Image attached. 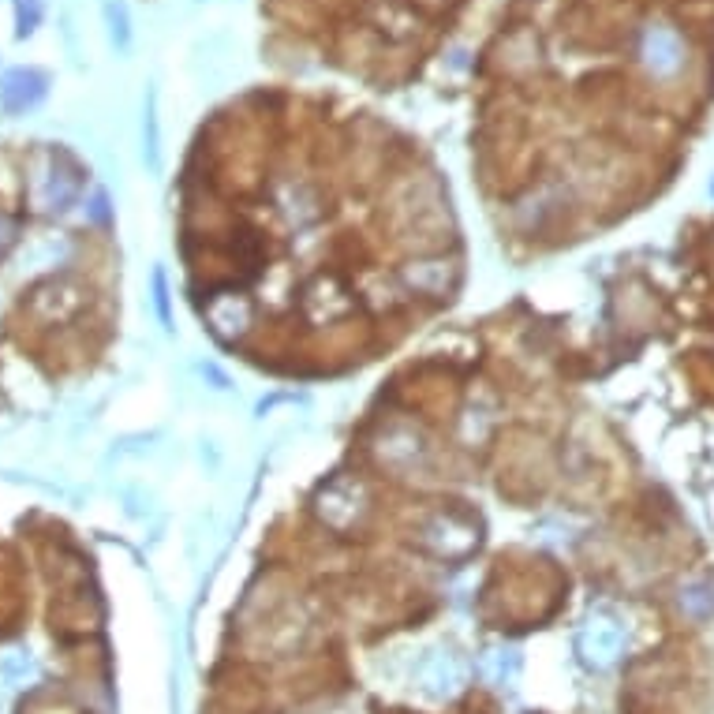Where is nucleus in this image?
<instances>
[{
    "label": "nucleus",
    "instance_id": "f257e3e1",
    "mask_svg": "<svg viewBox=\"0 0 714 714\" xmlns=\"http://www.w3.org/2000/svg\"><path fill=\"white\" fill-rule=\"evenodd\" d=\"M83 180L86 172L83 165L68 154V150H60V146H49L42 154V176L34 180V191H38V199H42L45 210H68L75 199H79V191H83Z\"/></svg>",
    "mask_w": 714,
    "mask_h": 714
},
{
    "label": "nucleus",
    "instance_id": "f03ea898",
    "mask_svg": "<svg viewBox=\"0 0 714 714\" xmlns=\"http://www.w3.org/2000/svg\"><path fill=\"white\" fill-rule=\"evenodd\" d=\"M45 94H49V75L38 68H8L0 75V109L8 116L34 109Z\"/></svg>",
    "mask_w": 714,
    "mask_h": 714
},
{
    "label": "nucleus",
    "instance_id": "7ed1b4c3",
    "mask_svg": "<svg viewBox=\"0 0 714 714\" xmlns=\"http://www.w3.org/2000/svg\"><path fill=\"white\" fill-rule=\"evenodd\" d=\"M647 64L662 75L677 72V64H681V45H677V38L666 34V30H651V34H647Z\"/></svg>",
    "mask_w": 714,
    "mask_h": 714
},
{
    "label": "nucleus",
    "instance_id": "20e7f679",
    "mask_svg": "<svg viewBox=\"0 0 714 714\" xmlns=\"http://www.w3.org/2000/svg\"><path fill=\"white\" fill-rule=\"evenodd\" d=\"M580 647L587 651V658H595V662H610L617 655V647H621V629L614 625H595V629H587L580 636Z\"/></svg>",
    "mask_w": 714,
    "mask_h": 714
},
{
    "label": "nucleus",
    "instance_id": "39448f33",
    "mask_svg": "<svg viewBox=\"0 0 714 714\" xmlns=\"http://www.w3.org/2000/svg\"><path fill=\"white\" fill-rule=\"evenodd\" d=\"M681 610L688 617H714V584L707 580H696L681 591Z\"/></svg>",
    "mask_w": 714,
    "mask_h": 714
},
{
    "label": "nucleus",
    "instance_id": "423d86ee",
    "mask_svg": "<svg viewBox=\"0 0 714 714\" xmlns=\"http://www.w3.org/2000/svg\"><path fill=\"white\" fill-rule=\"evenodd\" d=\"M45 15V0H15V34L30 38Z\"/></svg>",
    "mask_w": 714,
    "mask_h": 714
},
{
    "label": "nucleus",
    "instance_id": "0eeeda50",
    "mask_svg": "<svg viewBox=\"0 0 714 714\" xmlns=\"http://www.w3.org/2000/svg\"><path fill=\"white\" fill-rule=\"evenodd\" d=\"M15 236H19V225H15L12 217H8V214H4V210H0V258H4V255H8V251H12Z\"/></svg>",
    "mask_w": 714,
    "mask_h": 714
}]
</instances>
